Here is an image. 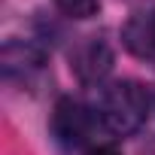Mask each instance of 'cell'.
<instances>
[{"instance_id": "1", "label": "cell", "mask_w": 155, "mask_h": 155, "mask_svg": "<svg viewBox=\"0 0 155 155\" xmlns=\"http://www.w3.org/2000/svg\"><path fill=\"white\" fill-rule=\"evenodd\" d=\"M97 119L101 125L116 134V137H131L143 128V122L149 119V94L140 82H116L104 91L101 107H97Z\"/></svg>"}, {"instance_id": "2", "label": "cell", "mask_w": 155, "mask_h": 155, "mask_svg": "<svg viewBox=\"0 0 155 155\" xmlns=\"http://www.w3.org/2000/svg\"><path fill=\"white\" fill-rule=\"evenodd\" d=\"M91 113L73 97H61L55 104V113H52V131L55 137L64 143V146H79L85 143V137L91 134Z\"/></svg>"}, {"instance_id": "3", "label": "cell", "mask_w": 155, "mask_h": 155, "mask_svg": "<svg viewBox=\"0 0 155 155\" xmlns=\"http://www.w3.org/2000/svg\"><path fill=\"white\" fill-rule=\"evenodd\" d=\"M110 67H113V52H110V46L104 43V40H88V43H82L79 49H76V55H73V70H76V76H79L82 82H101L104 76L110 73Z\"/></svg>"}, {"instance_id": "4", "label": "cell", "mask_w": 155, "mask_h": 155, "mask_svg": "<svg viewBox=\"0 0 155 155\" xmlns=\"http://www.w3.org/2000/svg\"><path fill=\"white\" fill-rule=\"evenodd\" d=\"M43 67V52L34 49L31 43H6L3 46V73L9 76H21L28 79L31 73H37Z\"/></svg>"}, {"instance_id": "5", "label": "cell", "mask_w": 155, "mask_h": 155, "mask_svg": "<svg viewBox=\"0 0 155 155\" xmlns=\"http://www.w3.org/2000/svg\"><path fill=\"white\" fill-rule=\"evenodd\" d=\"M55 3L70 18H91L97 12V0H55Z\"/></svg>"}, {"instance_id": "6", "label": "cell", "mask_w": 155, "mask_h": 155, "mask_svg": "<svg viewBox=\"0 0 155 155\" xmlns=\"http://www.w3.org/2000/svg\"><path fill=\"white\" fill-rule=\"evenodd\" d=\"M88 155H122V152H119L116 146H94Z\"/></svg>"}, {"instance_id": "7", "label": "cell", "mask_w": 155, "mask_h": 155, "mask_svg": "<svg viewBox=\"0 0 155 155\" xmlns=\"http://www.w3.org/2000/svg\"><path fill=\"white\" fill-rule=\"evenodd\" d=\"M146 155H155V149H149V152H146Z\"/></svg>"}]
</instances>
